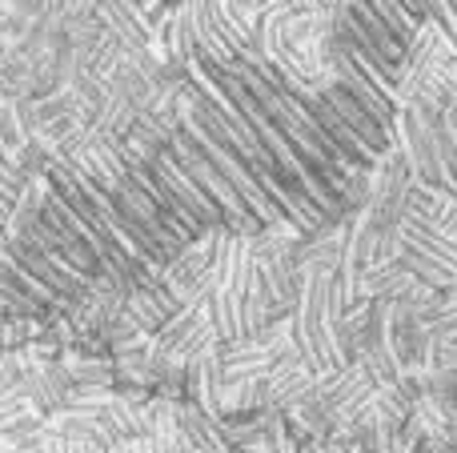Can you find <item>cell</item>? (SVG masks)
<instances>
[{"mask_svg": "<svg viewBox=\"0 0 457 453\" xmlns=\"http://www.w3.org/2000/svg\"><path fill=\"white\" fill-rule=\"evenodd\" d=\"M317 96H321V101L329 104V109L337 112L341 120H345V128L357 136V141L365 144V149L373 152V157H381V152H389V149H394V141H389V128L381 125L378 117H370V112H365L361 104H357L353 96L345 93V88H337V85H325Z\"/></svg>", "mask_w": 457, "mask_h": 453, "instance_id": "cell-8", "label": "cell"}, {"mask_svg": "<svg viewBox=\"0 0 457 453\" xmlns=\"http://www.w3.org/2000/svg\"><path fill=\"white\" fill-rule=\"evenodd\" d=\"M249 173H253V181L261 185V193H265V197L281 209L285 221L297 225L301 233L317 229L321 221H333V217L325 213L321 197H317V193L309 189L297 173H293V169L277 165V161H269V157H253L249 161Z\"/></svg>", "mask_w": 457, "mask_h": 453, "instance_id": "cell-3", "label": "cell"}, {"mask_svg": "<svg viewBox=\"0 0 457 453\" xmlns=\"http://www.w3.org/2000/svg\"><path fill=\"white\" fill-rule=\"evenodd\" d=\"M213 342H221V337H217L213 321H209V293H205V297H197V301L181 305V309L153 334V353H157L165 366L181 369L189 353L205 350V345H213Z\"/></svg>", "mask_w": 457, "mask_h": 453, "instance_id": "cell-5", "label": "cell"}, {"mask_svg": "<svg viewBox=\"0 0 457 453\" xmlns=\"http://www.w3.org/2000/svg\"><path fill=\"white\" fill-rule=\"evenodd\" d=\"M402 217L442 233V237H450L457 245V205L445 197V189H434L426 181H410V189L402 197Z\"/></svg>", "mask_w": 457, "mask_h": 453, "instance_id": "cell-7", "label": "cell"}, {"mask_svg": "<svg viewBox=\"0 0 457 453\" xmlns=\"http://www.w3.org/2000/svg\"><path fill=\"white\" fill-rule=\"evenodd\" d=\"M397 265H402L405 273H410L418 285L434 289V293H450V289H457V269L445 261H434V257H421L413 253V249H397Z\"/></svg>", "mask_w": 457, "mask_h": 453, "instance_id": "cell-13", "label": "cell"}, {"mask_svg": "<svg viewBox=\"0 0 457 453\" xmlns=\"http://www.w3.org/2000/svg\"><path fill=\"white\" fill-rule=\"evenodd\" d=\"M402 8H405V12H410L418 24L429 16V0H402Z\"/></svg>", "mask_w": 457, "mask_h": 453, "instance_id": "cell-14", "label": "cell"}, {"mask_svg": "<svg viewBox=\"0 0 457 453\" xmlns=\"http://www.w3.org/2000/svg\"><path fill=\"white\" fill-rule=\"evenodd\" d=\"M397 241H402L405 249H413V253L434 257V261H445V265L457 269V245L453 241L442 237V233H434V229H426V225L410 221V217H402V213H397Z\"/></svg>", "mask_w": 457, "mask_h": 453, "instance_id": "cell-12", "label": "cell"}, {"mask_svg": "<svg viewBox=\"0 0 457 453\" xmlns=\"http://www.w3.org/2000/svg\"><path fill=\"white\" fill-rule=\"evenodd\" d=\"M273 358H277V350L273 345H265L261 337L221 342V374H225V382H265Z\"/></svg>", "mask_w": 457, "mask_h": 453, "instance_id": "cell-9", "label": "cell"}, {"mask_svg": "<svg viewBox=\"0 0 457 453\" xmlns=\"http://www.w3.org/2000/svg\"><path fill=\"white\" fill-rule=\"evenodd\" d=\"M177 430H181L185 446L193 453H228L217 422L205 414V409L193 406V401H181V406H177Z\"/></svg>", "mask_w": 457, "mask_h": 453, "instance_id": "cell-11", "label": "cell"}, {"mask_svg": "<svg viewBox=\"0 0 457 453\" xmlns=\"http://www.w3.org/2000/svg\"><path fill=\"white\" fill-rule=\"evenodd\" d=\"M345 309V281L337 273H301V293L293 305V342L313 374L345 366L337 353V321Z\"/></svg>", "mask_w": 457, "mask_h": 453, "instance_id": "cell-1", "label": "cell"}, {"mask_svg": "<svg viewBox=\"0 0 457 453\" xmlns=\"http://www.w3.org/2000/svg\"><path fill=\"white\" fill-rule=\"evenodd\" d=\"M217 241H221V229L197 233L185 249H177V257H169L165 269L157 273L161 285L177 297V305H189L197 297L209 293L213 285V269H217Z\"/></svg>", "mask_w": 457, "mask_h": 453, "instance_id": "cell-4", "label": "cell"}, {"mask_svg": "<svg viewBox=\"0 0 457 453\" xmlns=\"http://www.w3.org/2000/svg\"><path fill=\"white\" fill-rule=\"evenodd\" d=\"M125 309H129V317L137 321V329L141 334H157L161 325H165L169 317H173L181 305H177V297L169 293L165 285H161V277H149L145 285H137V289H129V297H125Z\"/></svg>", "mask_w": 457, "mask_h": 453, "instance_id": "cell-10", "label": "cell"}, {"mask_svg": "<svg viewBox=\"0 0 457 453\" xmlns=\"http://www.w3.org/2000/svg\"><path fill=\"white\" fill-rule=\"evenodd\" d=\"M249 273H253L249 237H237V233L221 229L217 269H213V285H209V321H213L221 342H237L241 337V301H245Z\"/></svg>", "mask_w": 457, "mask_h": 453, "instance_id": "cell-2", "label": "cell"}, {"mask_svg": "<svg viewBox=\"0 0 457 453\" xmlns=\"http://www.w3.org/2000/svg\"><path fill=\"white\" fill-rule=\"evenodd\" d=\"M313 382L317 374L305 366V358H301L297 342H281L277 345V358L273 366H269L265 374V409H273V414H289L293 406H301V401L313 398Z\"/></svg>", "mask_w": 457, "mask_h": 453, "instance_id": "cell-6", "label": "cell"}]
</instances>
